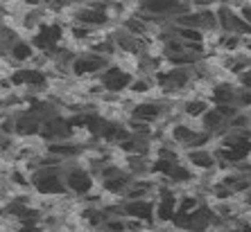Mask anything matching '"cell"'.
Segmentation results:
<instances>
[{"mask_svg": "<svg viewBox=\"0 0 251 232\" xmlns=\"http://www.w3.org/2000/svg\"><path fill=\"white\" fill-rule=\"evenodd\" d=\"M64 180H66V190H68L70 194H75L77 198L88 196L91 191H95L100 187L95 176L91 174L79 160L64 165Z\"/></svg>", "mask_w": 251, "mask_h": 232, "instance_id": "6da1fadb", "label": "cell"}, {"mask_svg": "<svg viewBox=\"0 0 251 232\" xmlns=\"http://www.w3.org/2000/svg\"><path fill=\"white\" fill-rule=\"evenodd\" d=\"M32 190L39 196H50V198H59L68 194L64 180V169H39V171H34L32 174Z\"/></svg>", "mask_w": 251, "mask_h": 232, "instance_id": "7a4b0ae2", "label": "cell"}, {"mask_svg": "<svg viewBox=\"0 0 251 232\" xmlns=\"http://www.w3.org/2000/svg\"><path fill=\"white\" fill-rule=\"evenodd\" d=\"M113 61L106 57H100V54H93V52H79L77 59L73 61V79L77 82H91V79H100V75L104 72Z\"/></svg>", "mask_w": 251, "mask_h": 232, "instance_id": "3957f363", "label": "cell"}, {"mask_svg": "<svg viewBox=\"0 0 251 232\" xmlns=\"http://www.w3.org/2000/svg\"><path fill=\"white\" fill-rule=\"evenodd\" d=\"M217 12V25H220V32L222 34H235V36H251V27L240 18V14L233 9L231 2H217L215 7Z\"/></svg>", "mask_w": 251, "mask_h": 232, "instance_id": "277c9868", "label": "cell"}, {"mask_svg": "<svg viewBox=\"0 0 251 232\" xmlns=\"http://www.w3.org/2000/svg\"><path fill=\"white\" fill-rule=\"evenodd\" d=\"M134 72H129V70L120 68L118 63H111L109 68L100 75L98 82L104 86L106 93H113V95H127L129 93V86L134 82Z\"/></svg>", "mask_w": 251, "mask_h": 232, "instance_id": "5b68a950", "label": "cell"}, {"mask_svg": "<svg viewBox=\"0 0 251 232\" xmlns=\"http://www.w3.org/2000/svg\"><path fill=\"white\" fill-rule=\"evenodd\" d=\"M183 163L193 169L195 174H210L217 169V156L213 147H201V149H190L183 153Z\"/></svg>", "mask_w": 251, "mask_h": 232, "instance_id": "8992f818", "label": "cell"}, {"mask_svg": "<svg viewBox=\"0 0 251 232\" xmlns=\"http://www.w3.org/2000/svg\"><path fill=\"white\" fill-rule=\"evenodd\" d=\"M123 214L125 219L143 221L147 226L156 223V201L147 198V201H123Z\"/></svg>", "mask_w": 251, "mask_h": 232, "instance_id": "52a82bcc", "label": "cell"}, {"mask_svg": "<svg viewBox=\"0 0 251 232\" xmlns=\"http://www.w3.org/2000/svg\"><path fill=\"white\" fill-rule=\"evenodd\" d=\"M14 127H16V138L29 140V138H41V127L43 120L36 117L34 113H29L27 108L14 115Z\"/></svg>", "mask_w": 251, "mask_h": 232, "instance_id": "ba28073f", "label": "cell"}, {"mask_svg": "<svg viewBox=\"0 0 251 232\" xmlns=\"http://www.w3.org/2000/svg\"><path fill=\"white\" fill-rule=\"evenodd\" d=\"M210 110H213V102H210L208 97H201V95H188L186 99H181V115L186 117V120L201 122Z\"/></svg>", "mask_w": 251, "mask_h": 232, "instance_id": "9c48e42d", "label": "cell"}, {"mask_svg": "<svg viewBox=\"0 0 251 232\" xmlns=\"http://www.w3.org/2000/svg\"><path fill=\"white\" fill-rule=\"evenodd\" d=\"M238 93L240 88L235 79H224V82L213 84L210 102H213V106H238Z\"/></svg>", "mask_w": 251, "mask_h": 232, "instance_id": "30bf717a", "label": "cell"}, {"mask_svg": "<svg viewBox=\"0 0 251 232\" xmlns=\"http://www.w3.org/2000/svg\"><path fill=\"white\" fill-rule=\"evenodd\" d=\"M123 167L131 178H152L154 176V158L150 156H125Z\"/></svg>", "mask_w": 251, "mask_h": 232, "instance_id": "8fae6325", "label": "cell"}, {"mask_svg": "<svg viewBox=\"0 0 251 232\" xmlns=\"http://www.w3.org/2000/svg\"><path fill=\"white\" fill-rule=\"evenodd\" d=\"M36 52H39V50L32 45L29 39H18V41L9 47V61H12L14 68H27V65L32 63V59L36 57Z\"/></svg>", "mask_w": 251, "mask_h": 232, "instance_id": "7c38bea8", "label": "cell"}, {"mask_svg": "<svg viewBox=\"0 0 251 232\" xmlns=\"http://www.w3.org/2000/svg\"><path fill=\"white\" fill-rule=\"evenodd\" d=\"M231 5L240 14V18L251 27V2H247V0H231Z\"/></svg>", "mask_w": 251, "mask_h": 232, "instance_id": "4fadbf2b", "label": "cell"}, {"mask_svg": "<svg viewBox=\"0 0 251 232\" xmlns=\"http://www.w3.org/2000/svg\"><path fill=\"white\" fill-rule=\"evenodd\" d=\"M2 145H5V135L0 133V151H2Z\"/></svg>", "mask_w": 251, "mask_h": 232, "instance_id": "5bb4252c", "label": "cell"}]
</instances>
